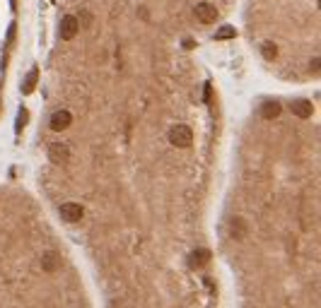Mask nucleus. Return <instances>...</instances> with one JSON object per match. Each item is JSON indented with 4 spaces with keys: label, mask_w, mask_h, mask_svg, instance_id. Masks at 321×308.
<instances>
[{
    "label": "nucleus",
    "mask_w": 321,
    "mask_h": 308,
    "mask_svg": "<svg viewBox=\"0 0 321 308\" xmlns=\"http://www.w3.org/2000/svg\"><path fill=\"white\" fill-rule=\"evenodd\" d=\"M27 121H29V111H27L25 106H22V109H20V113H17V125H15V133H17V135L25 130Z\"/></svg>",
    "instance_id": "nucleus-14"
},
{
    "label": "nucleus",
    "mask_w": 321,
    "mask_h": 308,
    "mask_svg": "<svg viewBox=\"0 0 321 308\" xmlns=\"http://www.w3.org/2000/svg\"><path fill=\"white\" fill-rule=\"evenodd\" d=\"M41 267L46 272H56L61 267V255L56 253V250H49V253H44L41 255Z\"/></svg>",
    "instance_id": "nucleus-10"
},
{
    "label": "nucleus",
    "mask_w": 321,
    "mask_h": 308,
    "mask_svg": "<svg viewBox=\"0 0 321 308\" xmlns=\"http://www.w3.org/2000/svg\"><path fill=\"white\" fill-rule=\"evenodd\" d=\"M169 142H172L174 147H191V142H193L191 128L188 125H174L172 130H169Z\"/></svg>",
    "instance_id": "nucleus-1"
},
{
    "label": "nucleus",
    "mask_w": 321,
    "mask_h": 308,
    "mask_svg": "<svg viewBox=\"0 0 321 308\" xmlns=\"http://www.w3.org/2000/svg\"><path fill=\"white\" fill-rule=\"evenodd\" d=\"M290 109H292V113H295L297 118H309L311 116V101H307V99H297V101H292L290 104Z\"/></svg>",
    "instance_id": "nucleus-8"
},
{
    "label": "nucleus",
    "mask_w": 321,
    "mask_h": 308,
    "mask_svg": "<svg viewBox=\"0 0 321 308\" xmlns=\"http://www.w3.org/2000/svg\"><path fill=\"white\" fill-rule=\"evenodd\" d=\"M203 99L210 104V99H212V87H210V82H205V87H203Z\"/></svg>",
    "instance_id": "nucleus-16"
},
{
    "label": "nucleus",
    "mask_w": 321,
    "mask_h": 308,
    "mask_svg": "<svg viewBox=\"0 0 321 308\" xmlns=\"http://www.w3.org/2000/svg\"><path fill=\"white\" fill-rule=\"evenodd\" d=\"M70 123H73V113L65 111V109H61V111H56L53 116H51V130L53 133H61V130H65V128H70Z\"/></svg>",
    "instance_id": "nucleus-4"
},
{
    "label": "nucleus",
    "mask_w": 321,
    "mask_h": 308,
    "mask_svg": "<svg viewBox=\"0 0 321 308\" xmlns=\"http://www.w3.org/2000/svg\"><path fill=\"white\" fill-rule=\"evenodd\" d=\"M49 159L53 164H65L70 159V147L63 145V142H51L49 145Z\"/></svg>",
    "instance_id": "nucleus-6"
},
{
    "label": "nucleus",
    "mask_w": 321,
    "mask_h": 308,
    "mask_svg": "<svg viewBox=\"0 0 321 308\" xmlns=\"http://www.w3.org/2000/svg\"><path fill=\"white\" fill-rule=\"evenodd\" d=\"M309 70H311V73H319V70H321V58H314L311 65H309Z\"/></svg>",
    "instance_id": "nucleus-17"
},
{
    "label": "nucleus",
    "mask_w": 321,
    "mask_h": 308,
    "mask_svg": "<svg viewBox=\"0 0 321 308\" xmlns=\"http://www.w3.org/2000/svg\"><path fill=\"white\" fill-rule=\"evenodd\" d=\"M82 214H85V210H82V205H77V202H65V205H61V217L63 222H80L82 219Z\"/></svg>",
    "instance_id": "nucleus-5"
},
{
    "label": "nucleus",
    "mask_w": 321,
    "mask_h": 308,
    "mask_svg": "<svg viewBox=\"0 0 321 308\" xmlns=\"http://www.w3.org/2000/svg\"><path fill=\"white\" fill-rule=\"evenodd\" d=\"M235 37H237V29L235 27H230V25L220 27V29L215 32V39H218V41H223V39H235Z\"/></svg>",
    "instance_id": "nucleus-13"
},
{
    "label": "nucleus",
    "mask_w": 321,
    "mask_h": 308,
    "mask_svg": "<svg viewBox=\"0 0 321 308\" xmlns=\"http://www.w3.org/2000/svg\"><path fill=\"white\" fill-rule=\"evenodd\" d=\"M210 260V253L205 248H196L193 253H191V258H188V265L193 267V270H200V267H205V262Z\"/></svg>",
    "instance_id": "nucleus-9"
},
{
    "label": "nucleus",
    "mask_w": 321,
    "mask_h": 308,
    "mask_svg": "<svg viewBox=\"0 0 321 308\" xmlns=\"http://www.w3.org/2000/svg\"><path fill=\"white\" fill-rule=\"evenodd\" d=\"M283 113V106H280V101H263V106H261V116L266 118V121H275L278 116Z\"/></svg>",
    "instance_id": "nucleus-7"
},
{
    "label": "nucleus",
    "mask_w": 321,
    "mask_h": 308,
    "mask_svg": "<svg viewBox=\"0 0 321 308\" xmlns=\"http://www.w3.org/2000/svg\"><path fill=\"white\" fill-rule=\"evenodd\" d=\"M232 226H235V231H232V236H235V238H242V236H244V226L239 224V219H235V222H232Z\"/></svg>",
    "instance_id": "nucleus-15"
},
{
    "label": "nucleus",
    "mask_w": 321,
    "mask_h": 308,
    "mask_svg": "<svg viewBox=\"0 0 321 308\" xmlns=\"http://www.w3.org/2000/svg\"><path fill=\"white\" fill-rule=\"evenodd\" d=\"M193 46H196L193 39H184V49H193Z\"/></svg>",
    "instance_id": "nucleus-18"
},
{
    "label": "nucleus",
    "mask_w": 321,
    "mask_h": 308,
    "mask_svg": "<svg viewBox=\"0 0 321 308\" xmlns=\"http://www.w3.org/2000/svg\"><path fill=\"white\" fill-rule=\"evenodd\" d=\"M37 80H39V70H37V68H32L29 75H27L25 85H22V92H25V94H32V89L37 87Z\"/></svg>",
    "instance_id": "nucleus-12"
},
{
    "label": "nucleus",
    "mask_w": 321,
    "mask_h": 308,
    "mask_svg": "<svg viewBox=\"0 0 321 308\" xmlns=\"http://www.w3.org/2000/svg\"><path fill=\"white\" fill-rule=\"evenodd\" d=\"M77 32H80V20L75 15H65L61 20V39L70 41V39L77 37Z\"/></svg>",
    "instance_id": "nucleus-3"
},
{
    "label": "nucleus",
    "mask_w": 321,
    "mask_h": 308,
    "mask_svg": "<svg viewBox=\"0 0 321 308\" xmlns=\"http://www.w3.org/2000/svg\"><path fill=\"white\" fill-rule=\"evenodd\" d=\"M193 15H196L198 22H203V25H212V22L218 20V8H215V5H210V3H198L196 8H193Z\"/></svg>",
    "instance_id": "nucleus-2"
},
{
    "label": "nucleus",
    "mask_w": 321,
    "mask_h": 308,
    "mask_svg": "<svg viewBox=\"0 0 321 308\" xmlns=\"http://www.w3.org/2000/svg\"><path fill=\"white\" fill-rule=\"evenodd\" d=\"M261 56H263L266 61H275V58H278V46H275L273 41H263V44H261Z\"/></svg>",
    "instance_id": "nucleus-11"
}]
</instances>
